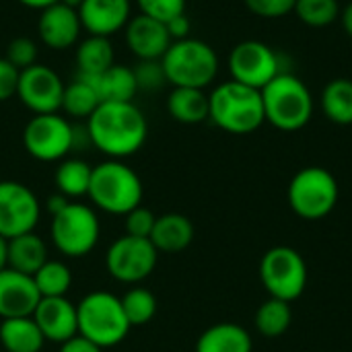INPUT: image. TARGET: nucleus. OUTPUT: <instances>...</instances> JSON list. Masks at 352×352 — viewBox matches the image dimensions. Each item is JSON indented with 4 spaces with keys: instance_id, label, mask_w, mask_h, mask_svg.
I'll return each instance as SVG.
<instances>
[{
    "instance_id": "obj_1",
    "label": "nucleus",
    "mask_w": 352,
    "mask_h": 352,
    "mask_svg": "<svg viewBox=\"0 0 352 352\" xmlns=\"http://www.w3.org/2000/svg\"><path fill=\"white\" fill-rule=\"evenodd\" d=\"M87 130L95 148L122 161L142 148L148 124L134 103H101L87 120Z\"/></svg>"
},
{
    "instance_id": "obj_2",
    "label": "nucleus",
    "mask_w": 352,
    "mask_h": 352,
    "mask_svg": "<svg viewBox=\"0 0 352 352\" xmlns=\"http://www.w3.org/2000/svg\"><path fill=\"white\" fill-rule=\"evenodd\" d=\"M208 118L229 134H252L266 122L262 91L237 80L221 82L208 95Z\"/></svg>"
},
{
    "instance_id": "obj_3",
    "label": "nucleus",
    "mask_w": 352,
    "mask_h": 352,
    "mask_svg": "<svg viewBox=\"0 0 352 352\" xmlns=\"http://www.w3.org/2000/svg\"><path fill=\"white\" fill-rule=\"evenodd\" d=\"M264 118L283 132L305 128L314 116V97L309 87L291 72H280L262 89Z\"/></svg>"
},
{
    "instance_id": "obj_4",
    "label": "nucleus",
    "mask_w": 352,
    "mask_h": 352,
    "mask_svg": "<svg viewBox=\"0 0 352 352\" xmlns=\"http://www.w3.org/2000/svg\"><path fill=\"white\" fill-rule=\"evenodd\" d=\"M87 196L99 210L126 217L142 202V182L126 163L107 159L93 167Z\"/></svg>"
},
{
    "instance_id": "obj_5",
    "label": "nucleus",
    "mask_w": 352,
    "mask_h": 352,
    "mask_svg": "<svg viewBox=\"0 0 352 352\" xmlns=\"http://www.w3.org/2000/svg\"><path fill=\"white\" fill-rule=\"evenodd\" d=\"M76 314L78 336L91 340L99 349L120 344L132 328L126 320L122 299L107 291H93L85 295L76 305Z\"/></svg>"
},
{
    "instance_id": "obj_6",
    "label": "nucleus",
    "mask_w": 352,
    "mask_h": 352,
    "mask_svg": "<svg viewBox=\"0 0 352 352\" xmlns=\"http://www.w3.org/2000/svg\"><path fill=\"white\" fill-rule=\"evenodd\" d=\"M167 82L173 87L206 89L219 74V56L202 39L186 37L169 45L161 58Z\"/></svg>"
},
{
    "instance_id": "obj_7",
    "label": "nucleus",
    "mask_w": 352,
    "mask_h": 352,
    "mask_svg": "<svg viewBox=\"0 0 352 352\" xmlns=\"http://www.w3.org/2000/svg\"><path fill=\"white\" fill-rule=\"evenodd\" d=\"M50 233L54 248L62 256L82 258L95 250L101 235V225L91 206L68 202L64 210L52 217Z\"/></svg>"
},
{
    "instance_id": "obj_8",
    "label": "nucleus",
    "mask_w": 352,
    "mask_h": 352,
    "mask_svg": "<svg viewBox=\"0 0 352 352\" xmlns=\"http://www.w3.org/2000/svg\"><path fill=\"white\" fill-rule=\"evenodd\" d=\"M338 202V182L324 167H305L289 184L291 208L307 221H318L334 210Z\"/></svg>"
},
{
    "instance_id": "obj_9",
    "label": "nucleus",
    "mask_w": 352,
    "mask_h": 352,
    "mask_svg": "<svg viewBox=\"0 0 352 352\" xmlns=\"http://www.w3.org/2000/svg\"><path fill=\"white\" fill-rule=\"evenodd\" d=\"M260 278L270 297L291 303L307 287V266L297 250L287 245L272 248L262 258Z\"/></svg>"
},
{
    "instance_id": "obj_10",
    "label": "nucleus",
    "mask_w": 352,
    "mask_h": 352,
    "mask_svg": "<svg viewBox=\"0 0 352 352\" xmlns=\"http://www.w3.org/2000/svg\"><path fill=\"white\" fill-rule=\"evenodd\" d=\"M74 126L60 113H37L23 130L25 151L43 163L66 159L72 151Z\"/></svg>"
},
{
    "instance_id": "obj_11",
    "label": "nucleus",
    "mask_w": 352,
    "mask_h": 352,
    "mask_svg": "<svg viewBox=\"0 0 352 352\" xmlns=\"http://www.w3.org/2000/svg\"><path fill=\"white\" fill-rule=\"evenodd\" d=\"M159 252L151 239L122 235L118 237L107 254H105V268L111 278L124 285H136L148 278L157 266Z\"/></svg>"
},
{
    "instance_id": "obj_12",
    "label": "nucleus",
    "mask_w": 352,
    "mask_h": 352,
    "mask_svg": "<svg viewBox=\"0 0 352 352\" xmlns=\"http://www.w3.org/2000/svg\"><path fill=\"white\" fill-rule=\"evenodd\" d=\"M229 72H231V80L262 91L274 76H278L285 70L280 68L278 54L268 43L258 39H248L231 50Z\"/></svg>"
},
{
    "instance_id": "obj_13",
    "label": "nucleus",
    "mask_w": 352,
    "mask_h": 352,
    "mask_svg": "<svg viewBox=\"0 0 352 352\" xmlns=\"http://www.w3.org/2000/svg\"><path fill=\"white\" fill-rule=\"evenodd\" d=\"M41 217V204L25 184L0 182V237L6 241L35 231Z\"/></svg>"
},
{
    "instance_id": "obj_14",
    "label": "nucleus",
    "mask_w": 352,
    "mask_h": 352,
    "mask_svg": "<svg viewBox=\"0 0 352 352\" xmlns=\"http://www.w3.org/2000/svg\"><path fill=\"white\" fill-rule=\"evenodd\" d=\"M66 85L58 76L56 70L33 64L25 70H21L16 97L23 101L27 109L37 113H58L62 109V97H64Z\"/></svg>"
},
{
    "instance_id": "obj_15",
    "label": "nucleus",
    "mask_w": 352,
    "mask_h": 352,
    "mask_svg": "<svg viewBox=\"0 0 352 352\" xmlns=\"http://www.w3.org/2000/svg\"><path fill=\"white\" fill-rule=\"evenodd\" d=\"M31 318L41 330L45 342L64 344L78 336L76 305H72L66 297H41Z\"/></svg>"
},
{
    "instance_id": "obj_16",
    "label": "nucleus",
    "mask_w": 352,
    "mask_h": 352,
    "mask_svg": "<svg viewBox=\"0 0 352 352\" xmlns=\"http://www.w3.org/2000/svg\"><path fill=\"white\" fill-rule=\"evenodd\" d=\"M41 295L35 287L33 276L16 272L12 268L0 270V318H31Z\"/></svg>"
},
{
    "instance_id": "obj_17",
    "label": "nucleus",
    "mask_w": 352,
    "mask_h": 352,
    "mask_svg": "<svg viewBox=\"0 0 352 352\" xmlns=\"http://www.w3.org/2000/svg\"><path fill=\"white\" fill-rule=\"evenodd\" d=\"M128 50L138 60H161L173 43L167 25L146 14H136L124 27Z\"/></svg>"
},
{
    "instance_id": "obj_18",
    "label": "nucleus",
    "mask_w": 352,
    "mask_h": 352,
    "mask_svg": "<svg viewBox=\"0 0 352 352\" xmlns=\"http://www.w3.org/2000/svg\"><path fill=\"white\" fill-rule=\"evenodd\" d=\"M37 31L41 41L52 50H66L78 43L82 23L76 8H70L62 2H56L41 10Z\"/></svg>"
},
{
    "instance_id": "obj_19",
    "label": "nucleus",
    "mask_w": 352,
    "mask_h": 352,
    "mask_svg": "<svg viewBox=\"0 0 352 352\" xmlns=\"http://www.w3.org/2000/svg\"><path fill=\"white\" fill-rule=\"evenodd\" d=\"M130 8V0H82L78 6V16L89 35L111 37L132 19Z\"/></svg>"
},
{
    "instance_id": "obj_20",
    "label": "nucleus",
    "mask_w": 352,
    "mask_h": 352,
    "mask_svg": "<svg viewBox=\"0 0 352 352\" xmlns=\"http://www.w3.org/2000/svg\"><path fill=\"white\" fill-rule=\"evenodd\" d=\"M47 260V245L35 231L6 241V266L16 272L33 276Z\"/></svg>"
},
{
    "instance_id": "obj_21",
    "label": "nucleus",
    "mask_w": 352,
    "mask_h": 352,
    "mask_svg": "<svg viewBox=\"0 0 352 352\" xmlns=\"http://www.w3.org/2000/svg\"><path fill=\"white\" fill-rule=\"evenodd\" d=\"M194 239V225L188 217L169 212L163 217H157L155 229L151 233V241L157 248V252L165 254H177L186 250Z\"/></svg>"
},
{
    "instance_id": "obj_22",
    "label": "nucleus",
    "mask_w": 352,
    "mask_h": 352,
    "mask_svg": "<svg viewBox=\"0 0 352 352\" xmlns=\"http://www.w3.org/2000/svg\"><path fill=\"white\" fill-rule=\"evenodd\" d=\"M87 78V76H85ZM101 103H132L138 93L134 70L124 64H113L99 76L91 78Z\"/></svg>"
},
{
    "instance_id": "obj_23",
    "label": "nucleus",
    "mask_w": 352,
    "mask_h": 352,
    "mask_svg": "<svg viewBox=\"0 0 352 352\" xmlns=\"http://www.w3.org/2000/svg\"><path fill=\"white\" fill-rule=\"evenodd\" d=\"M116 64V54L109 37L87 35L76 45V74L78 76H99Z\"/></svg>"
},
{
    "instance_id": "obj_24",
    "label": "nucleus",
    "mask_w": 352,
    "mask_h": 352,
    "mask_svg": "<svg viewBox=\"0 0 352 352\" xmlns=\"http://www.w3.org/2000/svg\"><path fill=\"white\" fill-rule=\"evenodd\" d=\"M0 344L4 352H41L45 338L33 318L0 322Z\"/></svg>"
},
{
    "instance_id": "obj_25",
    "label": "nucleus",
    "mask_w": 352,
    "mask_h": 352,
    "mask_svg": "<svg viewBox=\"0 0 352 352\" xmlns=\"http://www.w3.org/2000/svg\"><path fill=\"white\" fill-rule=\"evenodd\" d=\"M167 111L173 120L182 124H200L208 120V95L204 93V89L173 87L167 97Z\"/></svg>"
},
{
    "instance_id": "obj_26",
    "label": "nucleus",
    "mask_w": 352,
    "mask_h": 352,
    "mask_svg": "<svg viewBox=\"0 0 352 352\" xmlns=\"http://www.w3.org/2000/svg\"><path fill=\"white\" fill-rule=\"evenodd\" d=\"M196 352H252V336L237 324H217L198 338Z\"/></svg>"
},
{
    "instance_id": "obj_27",
    "label": "nucleus",
    "mask_w": 352,
    "mask_h": 352,
    "mask_svg": "<svg viewBox=\"0 0 352 352\" xmlns=\"http://www.w3.org/2000/svg\"><path fill=\"white\" fill-rule=\"evenodd\" d=\"M322 109L326 118L338 126L352 124V80L332 78L322 91Z\"/></svg>"
},
{
    "instance_id": "obj_28",
    "label": "nucleus",
    "mask_w": 352,
    "mask_h": 352,
    "mask_svg": "<svg viewBox=\"0 0 352 352\" xmlns=\"http://www.w3.org/2000/svg\"><path fill=\"white\" fill-rule=\"evenodd\" d=\"M99 105H101V101H99V95H97L91 78L76 74V78L70 85H66L64 97H62V109L70 118L89 120Z\"/></svg>"
},
{
    "instance_id": "obj_29",
    "label": "nucleus",
    "mask_w": 352,
    "mask_h": 352,
    "mask_svg": "<svg viewBox=\"0 0 352 352\" xmlns=\"http://www.w3.org/2000/svg\"><path fill=\"white\" fill-rule=\"evenodd\" d=\"M93 167L82 159H62L56 169V188L62 196L80 198L89 194Z\"/></svg>"
},
{
    "instance_id": "obj_30",
    "label": "nucleus",
    "mask_w": 352,
    "mask_h": 352,
    "mask_svg": "<svg viewBox=\"0 0 352 352\" xmlns=\"http://www.w3.org/2000/svg\"><path fill=\"white\" fill-rule=\"evenodd\" d=\"M291 320H293L291 305L274 297L264 301L256 311V328L266 338H276L285 334L291 326Z\"/></svg>"
},
{
    "instance_id": "obj_31",
    "label": "nucleus",
    "mask_w": 352,
    "mask_h": 352,
    "mask_svg": "<svg viewBox=\"0 0 352 352\" xmlns=\"http://www.w3.org/2000/svg\"><path fill=\"white\" fill-rule=\"evenodd\" d=\"M33 280H35V287L41 297H66V293L72 285V272L64 262L47 260L33 274Z\"/></svg>"
},
{
    "instance_id": "obj_32",
    "label": "nucleus",
    "mask_w": 352,
    "mask_h": 352,
    "mask_svg": "<svg viewBox=\"0 0 352 352\" xmlns=\"http://www.w3.org/2000/svg\"><path fill=\"white\" fill-rule=\"evenodd\" d=\"M122 307H124L126 320L132 328L146 326L157 314V299L148 289L134 287L122 297Z\"/></svg>"
},
{
    "instance_id": "obj_33",
    "label": "nucleus",
    "mask_w": 352,
    "mask_h": 352,
    "mask_svg": "<svg viewBox=\"0 0 352 352\" xmlns=\"http://www.w3.org/2000/svg\"><path fill=\"white\" fill-rule=\"evenodd\" d=\"M309 27H328L340 16L338 0H297L293 10Z\"/></svg>"
},
{
    "instance_id": "obj_34",
    "label": "nucleus",
    "mask_w": 352,
    "mask_h": 352,
    "mask_svg": "<svg viewBox=\"0 0 352 352\" xmlns=\"http://www.w3.org/2000/svg\"><path fill=\"white\" fill-rule=\"evenodd\" d=\"M132 70L138 91H159L167 82L161 60H138V64Z\"/></svg>"
},
{
    "instance_id": "obj_35",
    "label": "nucleus",
    "mask_w": 352,
    "mask_h": 352,
    "mask_svg": "<svg viewBox=\"0 0 352 352\" xmlns=\"http://www.w3.org/2000/svg\"><path fill=\"white\" fill-rule=\"evenodd\" d=\"M140 14L157 19L161 23H169L171 19L186 12V0H136Z\"/></svg>"
},
{
    "instance_id": "obj_36",
    "label": "nucleus",
    "mask_w": 352,
    "mask_h": 352,
    "mask_svg": "<svg viewBox=\"0 0 352 352\" xmlns=\"http://www.w3.org/2000/svg\"><path fill=\"white\" fill-rule=\"evenodd\" d=\"M4 58L19 70H25V68L37 64V43L31 37H14L8 43Z\"/></svg>"
},
{
    "instance_id": "obj_37",
    "label": "nucleus",
    "mask_w": 352,
    "mask_h": 352,
    "mask_svg": "<svg viewBox=\"0 0 352 352\" xmlns=\"http://www.w3.org/2000/svg\"><path fill=\"white\" fill-rule=\"evenodd\" d=\"M155 221H157V217H155L148 208H144V206L140 204V206H136L134 210H130V212L124 217L126 235L151 239V233H153V229H155Z\"/></svg>"
},
{
    "instance_id": "obj_38",
    "label": "nucleus",
    "mask_w": 352,
    "mask_h": 352,
    "mask_svg": "<svg viewBox=\"0 0 352 352\" xmlns=\"http://www.w3.org/2000/svg\"><path fill=\"white\" fill-rule=\"evenodd\" d=\"M297 0H245V6L262 19H280L295 10Z\"/></svg>"
},
{
    "instance_id": "obj_39",
    "label": "nucleus",
    "mask_w": 352,
    "mask_h": 352,
    "mask_svg": "<svg viewBox=\"0 0 352 352\" xmlns=\"http://www.w3.org/2000/svg\"><path fill=\"white\" fill-rule=\"evenodd\" d=\"M21 70L12 66L6 58H0V101H8L16 95Z\"/></svg>"
},
{
    "instance_id": "obj_40",
    "label": "nucleus",
    "mask_w": 352,
    "mask_h": 352,
    "mask_svg": "<svg viewBox=\"0 0 352 352\" xmlns=\"http://www.w3.org/2000/svg\"><path fill=\"white\" fill-rule=\"evenodd\" d=\"M165 25H167V31H169V35H171V39H173V41L190 37L192 23H190V19H188V14H186V12H184V14H179V16H175V19H171V21H169V23H165Z\"/></svg>"
},
{
    "instance_id": "obj_41",
    "label": "nucleus",
    "mask_w": 352,
    "mask_h": 352,
    "mask_svg": "<svg viewBox=\"0 0 352 352\" xmlns=\"http://www.w3.org/2000/svg\"><path fill=\"white\" fill-rule=\"evenodd\" d=\"M58 352H103V349H99L97 344H93L91 340H87L82 336H74L68 342L60 344Z\"/></svg>"
},
{
    "instance_id": "obj_42",
    "label": "nucleus",
    "mask_w": 352,
    "mask_h": 352,
    "mask_svg": "<svg viewBox=\"0 0 352 352\" xmlns=\"http://www.w3.org/2000/svg\"><path fill=\"white\" fill-rule=\"evenodd\" d=\"M68 202H70V200H68L66 196H62L60 192H56V194H52V196L47 198V202H45V208H47V212L54 217V214H58L60 210H64Z\"/></svg>"
},
{
    "instance_id": "obj_43",
    "label": "nucleus",
    "mask_w": 352,
    "mask_h": 352,
    "mask_svg": "<svg viewBox=\"0 0 352 352\" xmlns=\"http://www.w3.org/2000/svg\"><path fill=\"white\" fill-rule=\"evenodd\" d=\"M340 21H342L344 31L352 37V2L344 6V10H340Z\"/></svg>"
},
{
    "instance_id": "obj_44",
    "label": "nucleus",
    "mask_w": 352,
    "mask_h": 352,
    "mask_svg": "<svg viewBox=\"0 0 352 352\" xmlns=\"http://www.w3.org/2000/svg\"><path fill=\"white\" fill-rule=\"evenodd\" d=\"M21 4H25V6H29V8H37V10H43V8H47V6H52V4H56V2H60V0H19Z\"/></svg>"
},
{
    "instance_id": "obj_45",
    "label": "nucleus",
    "mask_w": 352,
    "mask_h": 352,
    "mask_svg": "<svg viewBox=\"0 0 352 352\" xmlns=\"http://www.w3.org/2000/svg\"><path fill=\"white\" fill-rule=\"evenodd\" d=\"M6 268V239L0 237V270Z\"/></svg>"
},
{
    "instance_id": "obj_46",
    "label": "nucleus",
    "mask_w": 352,
    "mask_h": 352,
    "mask_svg": "<svg viewBox=\"0 0 352 352\" xmlns=\"http://www.w3.org/2000/svg\"><path fill=\"white\" fill-rule=\"evenodd\" d=\"M62 4H66V6H70V8H76L78 10V6L82 4V0H60Z\"/></svg>"
},
{
    "instance_id": "obj_47",
    "label": "nucleus",
    "mask_w": 352,
    "mask_h": 352,
    "mask_svg": "<svg viewBox=\"0 0 352 352\" xmlns=\"http://www.w3.org/2000/svg\"><path fill=\"white\" fill-rule=\"evenodd\" d=\"M2 352H4V351H2Z\"/></svg>"
}]
</instances>
